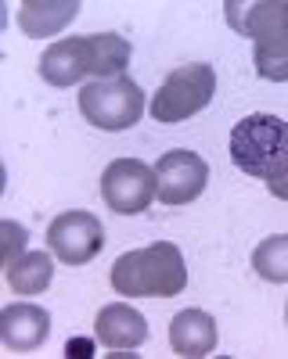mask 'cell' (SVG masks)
<instances>
[{
  "label": "cell",
  "mask_w": 288,
  "mask_h": 359,
  "mask_svg": "<svg viewBox=\"0 0 288 359\" xmlns=\"http://www.w3.org/2000/svg\"><path fill=\"white\" fill-rule=\"evenodd\" d=\"M130 65V43L115 33H94V36H69L58 40L40 54V76L51 86H76L86 76L94 79H115Z\"/></svg>",
  "instance_id": "6da1fadb"
},
{
  "label": "cell",
  "mask_w": 288,
  "mask_h": 359,
  "mask_svg": "<svg viewBox=\"0 0 288 359\" xmlns=\"http://www.w3.org/2000/svg\"><path fill=\"white\" fill-rule=\"evenodd\" d=\"M223 15L235 33L256 43V76L288 83V0H227Z\"/></svg>",
  "instance_id": "7a4b0ae2"
},
{
  "label": "cell",
  "mask_w": 288,
  "mask_h": 359,
  "mask_svg": "<svg viewBox=\"0 0 288 359\" xmlns=\"http://www.w3.org/2000/svg\"><path fill=\"white\" fill-rule=\"evenodd\" d=\"M112 287L126 298H173L188 287V266L173 241H155L115 259Z\"/></svg>",
  "instance_id": "3957f363"
},
{
  "label": "cell",
  "mask_w": 288,
  "mask_h": 359,
  "mask_svg": "<svg viewBox=\"0 0 288 359\" xmlns=\"http://www.w3.org/2000/svg\"><path fill=\"white\" fill-rule=\"evenodd\" d=\"M288 155V123L277 115H249L230 130V158L249 176L267 180Z\"/></svg>",
  "instance_id": "277c9868"
},
{
  "label": "cell",
  "mask_w": 288,
  "mask_h": 359,
  "mask_svg": "<svg viewBox=\"0 0 288 359\" xmlns=\"http://www.w3.org/2000/svg\"><path fill=\"white\" fill-rule=\"evenodd\" d=\"M213 94H216V72H213V65H206V62L181 65V69H173L162 79V86L155 90L148 111H152L155 123L173 126V123H184V118L198 115L202 108H209Z\"/></svg>",
  "instance_id": "5b68a950"
},
{
  "label": "cell",
  "mask_w": 288,
  "mask_h": 359,
  "mask_svg": "<svg viewBox=\"0 0 288 359\" xmlns=\"http://www.w3.org/2000/svg\"><path fill=\"white\" fill-rule=\"evenodd\" d=\"M79 111L91 126L119 133V130H130L133 123H140L144 94H140V86L133 79H126V76L94 79V83H86L79 90Z\"/></svg>",
  "instance_id": "8992f818"
},
{
  "label": "cell",
  "mask_w": 288,
  "mask_h": 359,
  "mask_svg": "<svg viewBox=\"0 0 288 359\" xmlns=\"http://www.w3.org/2000/svg\"><path fill=\"white\" fill-rule=\"evenodd\" d=\"M159 194L155 184V169L144 165L137 158H115L105 172H101V198L108 201L112 212L119 216H137L152 205V198Z\"/></svg>",
  "instance_id": "52a82bcc"
},
{
  "label": "cell",
  "mask_w": 288,
  "mask_h": 359,
  "mask_svg": "<svg viewBox=\"0 0 288 359\" xmlns=\"http://www.w3.org/2000/svg\"><path fill=\"white\" fill-rule=\"evenodd\" d=\"M47 248L65 266H86L105 248V226L91 212H62L47 226Z\"/></svg>",
  "instance_id": "ba28073f"
},
{
  "label": "cell",
  "mask_w": 288,
  "mask_h": 359,
  "mask_svg": "<svg viewBox=\"0 0 288 359\" xmlns=\"http://www.w3.org/2000/svg\"><path fill=\"white\" fill-rule=\"evenodd\" d=\"M155 184H159V201L177 208V205H191L209 184V165L195 151H166L155 162Z\"/></svg>",
  "instance_id": "9c48e42d"
},
{
  "label": "cell",
  "mask_w": 288,
  "mask_h": 359,
  "mask_svg": "<svg viewBox=\"0 0 288 359\" xmlns=\"http://www.w3.org/2000/svg\"><path fill=\"white\" fill-rule=\"evenodd\" d=\"M94 334L112 352H133V348H140L144 341H148V320H144L133 306L112 302V306H105L98 313Z\"/></svg>",
  "instance_id": "30bf717a"
},
{
  "label": "cell",
  "mask_w": 288,
  "mask_h": 359,
  "mask_svg": "<svg viewBox=\"0 0 288 359\" xmlns=\"http://www.w3.org/2000/svg\"><path fill=\"white\" fill-rule=\"evenodd\" d=\"M51 334V313L33 306V302H15L0 313V338L11 352H29L40 348Z\"/></svg>",
  "instance_id": "8fae6325"
},
{
  "label": "cell",
  "mask_w": 288,
  "mask_h": 359,
  "mask_svg": "<svg viewBox=\"0 0 288 359\" xmlns=\"http://www.w3.org/2000/svg\"><path fill=\"white\" fill-rule=\"evenodd\" d=\"M169 345L177 355L202 359L216 348V320L202 309H184L169 320Z\"/></svg>",
  "instance_id": "7c38bea8"
},
{
  "label": "cell",
  "mask_w": 288,
  "mask_h": 359,
  "mask_svg": "<svg viewBox=\"0 0 288 359\" xmlns=\"http://www.w3.org/2000/svg\"><path fill=\"white\" fill-rule=\"evenodd\" d=\"M79 15V0H25L18 8V25L25 36H54Z\"/></svg>",
  "instance_id": "4fadbf2b"
},
{
  "label": "cell",
  "mask_w": 288,
  "mask_h": 359,
  "mask_svg": "<svg viewBox=\"0 0 288 359\" xmlns=\"http://www.w3.org/2000/svg\"><path fill=\"white\" fill-rule=\"evenodd\" d=\"M54 280V259L47 252H25L8 266V284L15 294H40Z\"/></svg>",
  "instance_id": "5bb4252c"
},
{
  "label": "cell",
  "mask_w": 288,
  "mask_h": 359,
  "mask_svg": "<svg viewBox=\"0 0 288 359\" xmlns=\"http://www.w3.org/2000/svg\"><path fill=\"white\" fill-rule=\"evenodd\" d=\"M252 269L270 284H288V233H274L252 252Z\"/></svg>",
  "instance_id": "9a60e30c"
},
{
  "label": "cell",
  "mask_w": 288,
  "mask_h": 359,
  "mask_svg": "<svg viewBox=\"0 0 288 359\" xmlns=\"http://www.w3.org/2000/svg\"><path fill=\"white\" fill-rule=\"evenodd\" d=\"M0 237H4V266H11L15 259H22L25 255V226L22 223H0Z\"/></svg>",
  "instance_id": "2e32d148"
},
{
  "label": "cell",
  "mask_w": 288,
  "mask_h": 359,
  "mask_svg": "<svg viewBox=\"0 0 288 359\" xmlns=\"http://www.w3.org/2000/svg\"><path fill=\"white\" fill-rule=\"evenodd\" d=\"M267 191L274 194V198H281V201H288V155L274 165V172L267 176Z\"/></svg>",
  "instance_id": "e0dca14e"
},
{
  "label": "cell",
  "mask_w": 288,
  "mask_h": 359,
  "mask_svg": "<svg viewBox=\"0 0 288 359\" xmlns=\"http://www.w3.org/2000/svg\"><path fill=\"white\" fill-rule=\"evenodd\" d=\"M91 352H94L91 341H72V345H69V355H91Z\"/></svg>",
  "instance_id": "ac0fdd59"
},
{
  "label": "cell",
  "mask_w": 288,
  "mask_h": 359,
  "mask_svg": "<svg viewBox=\"0 0 288 359\" xmlns=\"http://www.w3.org/2000/svg\"><path fill=\"white\" fill-rule=\"evenodd\" d=\"M284 320H288V306H284Z\"/></svg>",
  "instance_id": "d6986e66"
}]
</instances>
